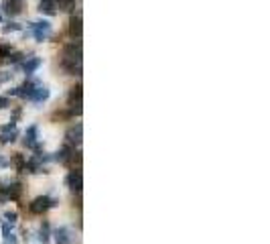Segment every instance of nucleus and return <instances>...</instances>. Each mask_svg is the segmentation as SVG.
I'll list each match as a JSON object with an SVG mask.
<instances>
[{
    "label": "nucleus",
    "mask_w": 270,
    "mask_h": 244,
    "mask_svg": "<svg viewBox=\"0 0 270 244\" xmlns=\"http://www.w3.org/2000/svg\"><path fill=\"white\" fill-rule=\"evenodd\" d=\"M75 2H77V0H55L57 8H59V10H65V12H71V10L75 8Z\"/></svg>",
    "instance_id": "nucleus-16"
},
{
    "label": "nucleus",
    "mask_w": 270,
    "mask_h": 244,
    "mask_svg": "<svg viewBox=\"0 0 270 244\" xmlns=\"http://www.w3.org/2000/svg\"><path fill=\"white\" fill-rule=\"evenodd\" d=\"M35 84L33 82H26V84H22L20 88H16V92H12V94H16V96H22V98H31L33 96V92H35Z\"/></svg>",
    "instance_id": "nucleus-11"
},
{
    "label": "nucleus",
    "mask_w": 270,
    "mask_h": 244,
    "mask_svg": "<svg viewBox=\"0 0 270 244\" xmlns=\"http://www.w3.org/2000/svg\"><path fill=\"white\" fill-rule=\"evenodd\" d=\"M12 53V49H10V45H2L0 43V61H4V59H8V55Z\"/></svg>",
    "instance_id": "nucleus-20"
},
{
    "label": "nucleus",
    "mask_w": 270,
    "mask_h": 244,
    "mask_svg": "<svg viewBox=\"0 0 270 244\" xmlns=\"http://www.w3.org/2000/svg\"><path fill=\"white\" fill-rule=\"evenodd\" d=\"M71 153H73V149H71V145H65V147H61L57 153H55V161H59V163H69L71 161Z\"/></svg>",
    "instance_id": "nucleus-9"
},
{
    "label": "nucleus",
    "mask_w": 270,
    "mask_h": 244,
    "mask_svg": "<svg viewBox=\"0 0 270 244\" xmlns=\"http://www.w3.org/2000/svg\"><path fill=\"white\" fill-rule=\"evenodd\" d=\"M82 45L79 41H73L69 45L63 47V55H61V69L67 71L69 75H79L82 73Z\"/></svg>",
    "instance_id": "nucleus-1"
},
{
    "label": "nucleus",
    "mask_w": 270,
    "mask_h": 244,
    "mask_svg": "<svg viewBox=\"0 0 270 244\" xmlns=\"http://www.w3.org/2000/svg\"><path fill=\"white\" fill-rule=\"evenodd\" d=\"M24 145L39 151V128L37 126H29L26 132H24Z\"/></svg>",
    "instance_id": "nucleus-6"
},
{
    "label": "nucleus",
    "mask_w": 270,
    "mask_h": 244,
    "mask_svg": "<svg viewBox=\"0 0 270 244\" xmlns=\"http://www.w3.org/2000/svg\"><path fill=\"white\" fill-rule=\"evenodd\" d=\"M39 65H41V59L39 57H26L24 63H22V69H24V73H33Z\"/></svg>",
    "instance_id": "nucleus-13"
},
{
    "label": "nucleus",
    "mask_w": 270,
    "mask_h": 244,
    "mask_svg": "<svg viewBox=\"0 0 270 244\" xmlns=\"http://www.w3.org/2000/svg\"><path fill=\"white\" fill-rule=\"evenodd\" d=\"M6 104H8L6 98H0V108H6Z\"/></svg>",
    "instance_id": "nucleus-24"
},
{
    "label": "nucleus",
    "mask_w": 270,
    "mask_h": 244,
    "mask_svg": "<svg viewBox=\"0 0 270 244\" xmlns=\"http://www.w3.org/2000/svg\"><path fill=\"white\" fill-rule=\"evenodd\" d=\"M33 35H35V39L37 41H45V39H49L51 37V24L49 22H35L33 24Z\"/></svg>",
    "instance_id": "nucleus-5"
},
{
    "label": "nucleus",
    "mask_w": 270,
    "mask_h": 244,
    "mask_svg": "<svg viewBox=\"0 0 270 244\" xmlns=\"http://www.w3.org/2000/svg\"><path fill=\"white\" fill-rule=\"evenodd\" d=\"M65 139H67V145H71V147H79V145H82V139H84V126H82V124L71 126V128L67 130Z\"/></svg>",
    "instance_id": "nucleus-4"
},
{
    "label": "nucleus",
    "mask_w": 270,
    "mask_h": 244,
    "mask_svg": "<svg viewBox=\"0 0 270 244\" xmlns=\"http://www.w3.org/2000/svg\"><path fill=\"white\" fill-rule=\"evenodd\" d=\"M18 29H20V26H18L16 22H10V24H6V26H4V33H10V31H18Z\"/></svg>",
    "instance_id": "nucleus-23"
},
{
    "label": "nucleus",
    "mask_w": 270,
    "mask_h": 244,
    "mask_svg": "<svg viewBox=\"0 0 270 244\" xmlns=\"http://www.w3.org/2000/svg\"><path fill=\"white\" fill-rule=\"evenodd\" d=\"M39 234H41V236H39V238H41V242H43V244L49 242V224H43Z\"/></svg>",
    "instance_id": "nucleus-18"
},
{
    "label": "nucleus",
    "mask_w": 270,
    "mask_h": 244,
    "mask_svg": "<svg viewBox=\"0 0 270 244\" xmlns=\"http://www.w3.org/2000/svg\"><path fill=\"white\" fill-rule=\"evenodd\" d=\"M69 35L73 39H79L82 37V16L79 14H71V20H69Z\"/></svg>",
    "instance_id": "nucleus-7"
},
{
    "label": "nucleus",
    "mask_w": 270,
    "mask_h": 244,
    "mask_svg": "<svg viewBox=\"0 0 270 244\" xmlns=\"http://www.w3.org/2000/svg\"><path fill=\"white\" fill-rule=\"evenodd\" d=\"M16 137V130H10V134H0V143H12Z\"/></svg>",
    "instance_id": "nucleus-22"
},
{
    "label": "nucleus",
    "mask_w": 270,
    "mask_h": 244,
    "mask_svg": "<svg viewBox=\"0 0 270 244\" xmlns=\"http://www.w3.org/2000/svg\"><path fill=\"white\" fill-rule=\"evenodd\" d=\"M4 218H6L4 222H8V224L12 226V224H16V218H18V216H16V212H6V214H4Z\"/></svg>",
    "instance_id": "nucleus-21"
},
{
    "label": "nucleus",
    "mask_w": 270,
    "mask_h": 244,
    "mask_svg": "<svg viewBox=\"0 0 270 244\" xmlns=\"http://www.w3.org/2000/svg\"><path fill=\"white\" fill-rule=\"evenodd\" d=\"M67 185L73 194H82V187H84V181H82V169H71L69 175H67Z\"/></svg>",
    "instance_id": "nucleus-3"
},
{
    "label": "nucleus",
    "mask_w": 270,
    "mask_h": 244,
    "mask_svg": "<svg viewBox=\"0 0 270 244\" xmlns=\"http://www.w3.org/2000/svg\"><path fill=\"white\" fill-rule=\"evenodd\" d=\"M4 10H6V14H10V16L18 14V12L22 10V0H4Z\"/></svg>",
    "instance_id": "nucleus-10"
},
{
    "label": "nucleus",
    "mask_w": 270,
    "mask_h": 244,
    "mask_svg": "<svg viewBox=\"0 0 270 244\" xmlns=\"http://www.w3.org/2000/svg\"><path fill=\"white\" fill-rule=\"evenodd\" d=\"M75 100H82V86L73 88V90H71V94H69V104H71V102H75Z\"/></svg>",
    "instance_id": "nucleus-19"
},
{
    "label": "nucleus",
    "mask_w": 270,
    "mask_h": 244,
    "mask_svg": "<svg viewBox=\"0 0 270 244\" xmlns=\"http://www.w3.org/2000/svg\"><path fill=\"white\" fill-rule=\"evenodd\" d=\"M2 240H4V244H16V238H14L8 222H2Z\"/></svg>",
    "instance_id": "nucleus-14"
},
{
    "label": "nucleus",
    "mask_w": 270,
    "mask_h": 244,
    "mask_svg": "<svg viewBox=\"0 0 270 244\" xmlns=\"http://www.w3.org/2000/svg\"><path fill=\"white\" fill-rule=\"evenodd\" d=\"M55 240H57V244H71L73 242V236H71L69 228L61 226V228L55 230Z\"/></svg>",
    "instance_id": "nucleus-8"
},
{
    "label": "nucleus",
    "mask_w": 270,
    "mask_h": 244,
    "mask_svg": "<svg viewBox=\"0 0 270 244\" xmlns=\"http://www.w3.org/2000/svg\"><path fill=\"white\" fill-rule=\"evenodd\" d=\"M39 10L45 12V14H49V16H53L57 12V4H55V0H41Z\"/></svg>",
    "instance_id": "nucleus-12"
},
{
    "label": "nucleus",
    "mask_w": 270,
    "mask_h": 244,
    "mask_svg": "<svg viewBox=\"0 0 270 244\" xmlns=\"http://www.w3.org/2000/svg\"><path fill=\"white\" fill-rule=\"evenodd\" d=\"M53 206H55V200H53V198L41 196V198H35V200L31 202L29 210H31L33 214H45V212H49Z\"/></svg>",
    "instance_id": "nucleus-2"
},
{
    "label": "nucleus",
    "mask_w": 270,
    "mask_h": 244,
    "mask_svg": "<svg viewBox=\"0 0 270 244\" xmlns=\"http://www.w3.org/2000/svg\"><path fill=\"white\" fill-rule=\"evenodd\" d=\"M6 198H10V200H18V196H20V185L18 183H12V185H8L6 187Z\"/></svg>",
    "instance_id": "nucleus-17"
},
{
    "label": "nucleus",
    "mask_w": 270,
    "mask_h": 244,
    "mask_svg": "<svg viewBox=\"0 0 270 244\" xmlns=\"http://www.w3.org/2000/svg\"><path fill=\"white\" fill-rule=\"evenodd\" d=\"M47 98H49V90L47 88H41V86H37L35 92H33V96H31V100H35V102H45Z\"/></svg>",
    "instance_id": "nucleus-15"
}]
</instances>
